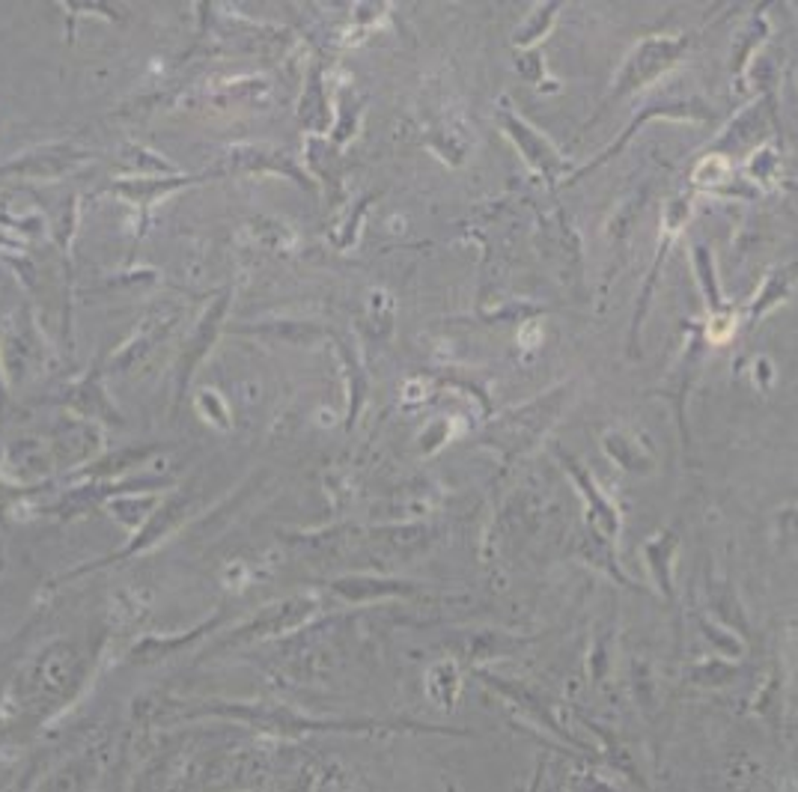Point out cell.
Segmentation results:
<instances>
[{
  "label": "cell",
  "mask_w": 798,
  "mask_h": 792,
  "mask_svg": "<svg viewBox=\"0 0 798 792\" xmlns=\"http://www.w3.org/2000/svg\"><path fill=\"white\" fill-rule=\"evenodd\" d=\"M679 45H683V42H676V39H647V42L640 45L635 54H631V60L626 63V69H622V75H620V90L617 93L629 90V86H635V81H638V86L647 84V81H653L656 72L665 69V66L676 57Z\"/></svg>",
  "instance_id": "1"
}]
</instances>
